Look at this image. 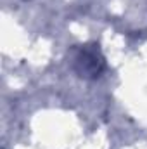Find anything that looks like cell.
Wrapping results in <instances>:
<instances>
[{"label": "cell", "mask_w": 147, "mask_h": 149, "mask_svg": "<svg viewBox=\"0 0 147 149\" xmlns=\"http://www.w3.org/2000/svg\"><path fill=\"white\" fill-rule=\"evenodd\" d=\"M71 70L78 78L95 80L106 70V59L97 43H83L71 49Z\"/></svg>", "instance_id": "obj_1"}]
</instances>
